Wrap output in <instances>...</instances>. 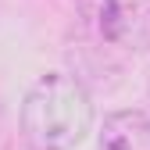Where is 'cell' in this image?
Instances as JSON below:
<instances>
[{
	"instance_id": "obj_1",
	"label": "cell",
	"mask_w": 150,
	"mask_h": 150,
	"mask_svg": "<svg viewBox=\"0 0 150 150\" xmlns=\"http://www.w3.org/2000/svg\"><path fill=\"white\" fill-rule=\"evenodd\" d=\"M18 129L29 150H71L93 129V100L68 71L36 79L22 100Z\"/></svg>"
},
{
	"instance_id": "obj_2",
	"label": "cell",
	"mask_w": 150,
	"mask_h": 150,
	"mask_svg": "<svg viewBox=\"0 0 150 150\" xmlns=\"http://www.w3.org/2000/svg\"><path fill=\"white\" fill-rule=\"evenodd\" d=\"M75 18L104 57L150 50V0H75Z\"/></svg>"
},
{
	"instance_id": "obj_3",
	"label": "cell",
	"mask_w": 150,
	"mask_h": 150,
	"mask_svg": "<svg viewBox=\"0 0 150 150\" xmlns=\"http://www.w3.org/2000/svg\"><path fill=\"white\" fill-rule=\"evenodd\" d=\"M100 150H150V115L143 111H115L104 118Z\"/></svg>"
},
{
	"instance_id": "obj_4",
	"label": "cell",
	"mask_w": 150,
	"mask_h": 150,
	"mask_svg": "<svg viewBox=\"0 0 150 150\" xmlns=\"http://www.w3.org/2000/svg\"><path fill=\"white\" fill-rule=\"evenodd\" d=\"M0 150H11V122L4 115V107H0Z\"/></svg>"
}]
</instances>
